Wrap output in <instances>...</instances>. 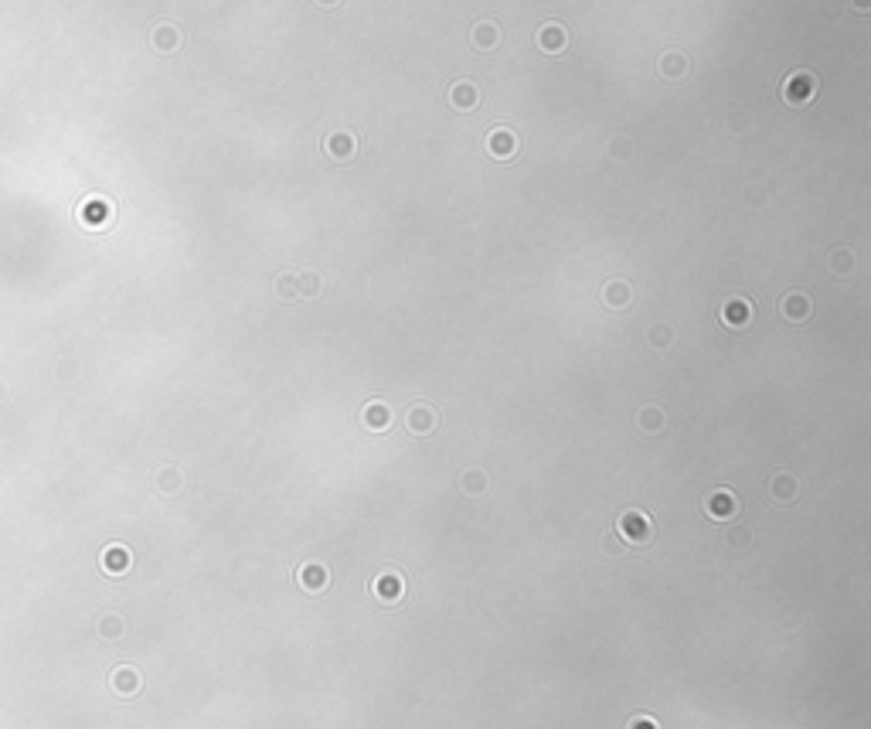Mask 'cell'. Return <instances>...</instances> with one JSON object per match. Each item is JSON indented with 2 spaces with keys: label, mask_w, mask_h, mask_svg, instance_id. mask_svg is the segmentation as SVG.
Here are the masks:
<instances>
[{
  "label": "cell",
  "mask_w": 871,
  "mask_h": 729,
  "mask_svg": "<svg viewBox=\"0 0 871 729\" xmlns=\"http://www.w3.org/2000/svg\"><path fill=\"white\" fill-rule=\"evenodd\" d=\"M616 528H620V535H623L627 542H634V545H647V542H654V535H657L654 522H650L643 511H623L620 522H616Z\"/></svg>",
  "instance_id": "1"
},
{
  "label": "cell",
  "mask_w": 871,
  "mask_h": 729,
  "mask_svg": "<svg viewBox=\"0 0 871 729\" xmlns=\"http://www.w3.org/2000/svg\"><path fill=\"white\" fill-rule=\"evenodd\" d=\"M817 96V79L810 76V72H793L790 79L783 82V99L790 103V106H803V103H810Z\"/></svg>",
  "instance_id": "2"
},
{
  "label": "cell",
  "mask_w": 871,
  "mask_h": 729,
  "mask_svg": "<svg viewBox=\"0 0 871 729\" xmlns=\"http://www.w3.org/2000/svg\"><path fill=\"white\" fill-rule=\"evenodd\" d=\"M517 150H521V137H517L514 130H508V126H501V130H494V133L487 137V154L497 157V161L514 157Z\"/></svg>",
  "instance_id": "3"
},
{
  "label": "cell",
  "mask_w": 871,
  "mask_h": 729,
  "mask_svg": "<svg viewBox=\"0 0 871 729\" xmlns=\"http://www.w3.org/2000/svg\"><path fill=\"white\" fill-rule=\"evenodd\" d=\"M323 154H330L334 161H351L357 154V137L351 130H334L330 137H323Z\"/></svg>",
  "instance_id": "4"
},
{
  "label": "cell",
  "mask_w": 871,
  "mask_h": 729,
  "mask_svg": "<svg viewBox=\"0 0 871 729\" xmlns=\"http://www.w3.org/2000/svg\"><path fill=\"white\" fill-rule=\"evenodd\" d=\"M753 317H755V310L746 297H728V300L721 304V321L728 327H749Z\"/></svg>",
  "instance_id": "5"
},
{
  "label": "cell",
  "mask_w": 871,
  "mask_h": 729,
  "mask_svg": "<svg viewBox=\"0 0 871 729\" xmlns=\"http://www.w3.org/2000/svg\"><path fill=\"white\" fill-rule=\"evenodd\" d=\"M599 300H602L606 310H627L630 300H634V286L627 283V280H609V283L602 286Z\"/></svg>",
  "instance_id": "6"
},
{
  "label": "cell",
  "mask_w": 871,
  "mask_h": 729,
  "mask_svg": "<svg viewBox=\"0 0 871 729\" xmlns=\"http://www.w3.org/2000/svg\"><path fill=\"white\" fill-rule=\"evenodd\" d=\"M810 310H814V304H810V297L807 293H800V290H793L787 293L783 300H780V314L793 321V324H800V321H807L810 317Z\"/></svg>",
  "instance_id": "7"
},
{
  "label": "cell",
  "mask_w": 871,
  "mask_h": 729,
  "mask_svg": "<svg viewBox=\"0 0 871 729\" xmlns=\"http://www.w3.org/2000/svg\"><path fill=\"white\" fill-rule=\"evenodd\" d=\"M405 426H408L412 433H419V437L433 433L436 430V409L433 405H412V409L405 412Z\"/></svg>",
  "instance_id": "8"
},
{
  "label": "cell",
  "mask_w": 871,
  "mask_h": 729,
  "mask_svg": "<svg viewBox=\"0 0 871 729\" xmlns=\"http://www.w3.org/2000/svg\"><path fill=\"white\" fill-rule=\"evenodd\" d=\"M449 103H453V109H460V113H474L476 106H480V92H476L474 82H456V85L449 89Z\"/></svg>",
  "instance_id": "9"
},
{
  "label": "cell",
  "mask_w": 871,
  "mask_h": 729,
  "mask_svg": "<svg viewBox=\"0 0 871 729\" xmlns=\"http://www.w3.org/2000/svg\"><path fill=\"white\" fill-rule=\"evenodd\" d=\"M705 511H708L712 518H732V515L739 511V498L728 494V491H715V494H708V501H705Z\"/></svg>",
  "instance_id": "10"
},
{
  "label": "cell",
  "mask_w": 871,
  "mask_h": 729,
  "mask_svg": "<svg viewBox=\"0 0 871 729\" xmlns=\"http://www.w3.org/2000/svg\"><path fill=\"white\" fill-rule=\"evenodd\" d=\"M657 72H661L664 79H684V76H688V58H684L681 51H664V55L657 58Z\"/></svg>",
  "instance_id": "11"
},
{
  "label": "cell",
  "mask_w": 871,
  "mask_h": 729,
  "mask_svg": "<svg viewBox=\"0 0 871 729\" xmlns=\"http://www.w3.org/2000/svg\"><path fill=\"white\" fill-rule=\"evenodd\" d=\"M538 44H541V51H548V55H558V51H565V28L562 24H545L541 31H538Z\"/></svg>",
  "instance_id": "12"
},
{
  "label": "cell",
  "mask_w": 871,
  "mask_h": 729,
  "mask_svg": "<svg viewBox=\"0 0 871 729\" xmlns=\"http://www.w3.org/2000/svg\"><path fill=\"white\" fill-rule=\"evenodd\" d=\"M474 44L480 48V51L497 48V44H501V31H497V24H490V21L476 24V28H474Z\"/></svg>",
  "instance_id": "13"
},
{
  "label": "cell",
  "mask_w": 871,
  "mask_h": 729,
  "mask_svg": "<svg viewBox=\"0 0 871 729\" xmlns=\"http://www.w3.org/2000/svg\"><path fill=\"white\" fill-rule=\"evenodd\" d=\"M388 423H392V412H388L385 403H371L364 409V426L368 430H388Z\"/></svg>",
  "instance_id": "14"
},
{
  "label": "cell",
  "mask_w": 871,
  "mask_h": 729,
  "mask_svg": "<svg viewBox=\"0 0 871 729\" xmlns=\"http://www.w3.org/2000/svg\"><path fill=\"white\" fill-rule=\"evenodd\" d=\"M375 593H378L381 600H398V597H402V579H398L395 572L378 576V579H375Z\"/></svg>",
  "instance_id": "15"
},
{
  "label": "cell",
  "mask_w": 871,
  "mask_h": 729,
  "mask_svg": "<svg viewBox=\"0 0 871 729\" xmlns=\"http://www.w3.org/2000/svg\"><path fill=\"white\" fill-rule=\"evenodd\" d=\"M320 290H323L320 273H314V270L296 273V293H300V297H320Z\"/></svg>",
  "instance_id": "16"
},
{
  "label": "cell",
  "mask_w": 871,
  "mask_h": 729,
  "mask_svg": "<svg viewBox=\"0 0 871 729\" xmlns=\"http://www.w3.org/2000/svg\"><path fill=\"white\" fill-rule=\"evenodd\" d=\"M273 293H276L279 300H296L300 293H296V273H279L276 280H273Z\"/></svg>",
  "instance_id": "17"
},
{
  "label": "cell",
  "mask_w": 871,
  "mask_h": 729,
  "mask_svg": "<svg viewBox=\"0 0 871 729\" xmlns=\"http://www.w3.org/2000/svg\"><path fill=\"white\" fill-rule=\"evenodd\" d=\"M327 569L323 566H307V569H300V583L307 586V590H323L327 586Z\"/></svg>",
  "instance_id": "18"
},
{
  "label": "cell",
  "mask_w": 871,
  "mask_h": 729,
  "mask_svg": "<svg viewBox=\"0 0 871 729\" xmlns=\"http://www.w3.org/2000/svg\"><path fill=\"white\" fill-rule=\"evenodd\" d=\"M640 426H643L647 433H657V430H664V412H661L657 405H647V409L640 412Z\"/></svg>",
  "instance_id": "19"
},
{
  "label": "cell",
  "mask_w": 871,
  "mask_h": 729,
  "mask_svg": "<svg viewBox=\"0 0 871 729\" xmlns=\"http://www.w3.org/2000/svg\"><path fill=\"white\" fill-rule=\"evenodd\" d=\"M773 494L780 498V501H790L793 494H796V481H793L790 474H776V481H773Z\"/></svg>",
  "instance_id": "20"
},
{
  "label": "cell",
  "mask_w": 871,
  "mask_h": 729,
  "mask_svg": "<svg viewBox=\"0 0 871 729\" xmlns=\"http://www.w3.org/2000/svg\"><path fill=\"white\" fill-rule=\"evenodd\" d=\"M831 270L841 276V273H851L854 270V256L847 252V249H834V256H831Z\"/></svg>",
  "instance_id": "21"
},
{
  "label": "cell",
  "mask_w": 871,
  "mask_h": 729,
  "mask_svg": "<svg viewBox=\"0 0 871 729\" xmlns=\"http://www.w3.org/2000/svg\"><path fill=\"white\" fill-rule=\"evenodd\" d=\"M647 337H650V344H654V348H667V344H671V327H667V324H654L650 331H647Z\"/></svg>",
  "instance_id": "22"
},
{
  "label": "cell",
  "mask_w": 871,
  "mask_h": 729,
  "mask_svg": "<svg viewBox=\"0 0 871 729\" xmlns=\"http://www.w3.org/2000/svg\"><path fill=\"white\" fill-rule=\"evenodd\" d=\"M609 154H613V161H627V157L634 154V140H630V137H616Z\"/></svg>",
  "instance_id": "23"
},
{
  "label": "cell",
  "mask_w": 871,
  "mask_h": 729,
  "mask_svg": "<svg viewBox=\"0 0 871 729\" xmlns=\"http://www.w3.org/2000/svg\"><path fill=\"white\" fill-rule=\"evenodd\" d=\"M460 484H463L467 494H480V491L487 487V481H483V474H480V471H470V474H463V481H460Z\"/></svg>",
  "instance_id": "24"
},
{
  "label": "cell",
  "mask_w": 871,
  "mask_h": 729,
  "mask_svg": "<svg viewBox=\"0 0 871 729\" xmlns=\"http://www.w3.org/2000/svg\"><path fill=\"white\" fill-rule=\"evenodd\" d=\"M129 563V556L123 552V549H113V552H106V569H113V572H123Z\"/></svg>",
  "instance_id": "25"
},
{
  "label": "cell",
  "mask_w": 871,
  "mask_h": 729,
  "mask_svg": "<svg viewBox=\"0 0 871 729\" xmlns=\"http://www.w3.org/2000/svg\"><path fill=\"white\" fill-rule=\"evenodd\" d=\"M136 685H140V678H136L133 671H119V675H116V689L119 692H129V689H136Z\"/></svg>",
  "instance_id": "26"
},
{
  "label": "cell",
  "mask_w": 871,
  "mask_h": 729,
  "mask_svg": "<svg viewBox=\"0 0 871 729\" xmlns=\"http://www.w3.org/2000/svg\"><path fill=\"white\" fill-rule=\"evenodd\" d=\"M157 44H160V48H174V44H177V31H174V28H160V31H157Z\"/></svg>",
  "instance_id": "27"
},
{
  "label": "cell",
  "mask_w": 871,
  "mask_h": 729,
  "mask_svg": "<svg viewBox=\"0 0 871 729\" xmlns=\"http://www.w3.org/2000/svg\"><path fill=\"white\" fill-rule=\"evenodd\" d=\"M630 729H657V723H650V719H634Z\"/></svg>",
  "instance_id": "28"
},
{
  "label": "cell",
  "mask_w": 871,
  "mask_h": 729,
  "mask_svg": "<svg viewBox=\"0 0 871 729\" xmlns=\"http://www.w3.org/2000/svg\"><path fill=\"white\" fill-rule=\"evenodd\" d=\"M851 3H854V7H858V10L865 14V10H868V3H871V0H851Z\"/></svg>",
  "instance_id": "29"
},
{
  "label": "cell",
  "mask_w": 871,
  "mask_h": 729,
  "mask_svg": "<svg viewBox=\"0 0 871 729\" xmlns=\"http://www.w3.org/2000/svg\"><path fill=\"white\" fill-rule=\"evenodd\" d=\"M317 3H323V7H334V3H337V0H317Z\"/></svg>",
  "instance_id": "30"
}]
</instances>
